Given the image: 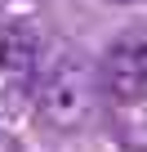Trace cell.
<instances>
[{
	"label": "cell",
	"instance_id": "6da1fadb",
	"mask_svg": "<svg viewBox=\"0 0 147 152\" xmlns=\"http://www.w3.org/2000/svg\"><path fill=\"white\" fill-rule=\"evenodd\" d=\"M98 103V72L80 54H58L36 81V107L54 130H80Z\"/></svg>",
	"mask_w": 147,
	"mask_h": 152
},
{
	"label": "cell",
	"instance_id": "7a4b0ae2",
	"mask_svg": "<svg viewBox=\"0 0 147 152\" xmlns=\"http://www.w3.org/2000/svg\"><path fill=\"white\" fill-rule=\"evenodd\" d=\"M98 90L125 107L147 99V27H129L112 40V49L98 63Z\"/></svg>",
	"mask_w": 147,
	"mask_h": 152
},
{
	"label": "cell",
	"instance_id": "3957f363",
	"mask_svg": "<svg viewBox=\"0 0 147 152\" xmlns=\"http://www.w3.org/2000/svg\"><path fill=\"white\" fill-rule=\"evenodd\" d=\"M0 67L9 76H31L40 67V40L27 23H9L0 31Z\"/></svg>",
	"mask_w": 147,
	"mask_h": 152
},
{
	"label": "cell",
	"instance_id": "277c9868",
	"mask_svg": "<svg viewBox=\"0 0 147 152\" xmlns=\"http://www.w3.org/2000/svg\"><path fill=\"white\" fill-rule=\"evenodd\" d=\"M98 5H138V0H98Z\"/></svg>",
	"mask_w": 147,
	"mask_h": 152
}]
</instances>
